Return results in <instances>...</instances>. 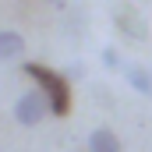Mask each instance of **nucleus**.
<instances>
[{"instance_id":"obj_7","label":"nucleus","mask_w":152,"mask_h":152,"mask_svg":"<svg viewBox=\"0 0 152 152\" xmlns=\"http://www.w3.org/2000/svg\"><path fill=\"white\" fill-rule=\"evenodd\" d=\"M103 67H110V71L124 67V64H120V53H117L113 46H106V50H103Z\"/></svg>"},{"instance_id":"obj_5","label":"nucleus","mask_w":152,"mask_h":152,"mask_svg":"<svg viewBox=\"0 0 152 152\" xmlns=\"http://www.w3.org/2000/svg\"><path fill=\"white\" fill-rule=\"evenodd\" d=\"M88 152H124V145H120L117 131H110V127H96V131L88 134Z\"/></svg>"},{"instance_id":"obj_2","label":"nucleus","mask_w":152,"mask_h":152,"mask_svg":"<svg viewBox=\"0 0 152 152\" xmlns=\"http://www.w3.org/2000/svg\"><path fill=\"white\" fill-rule=\"evenodd\" d=\"M46 113H50V103H46V96H42L39 88H28V92H21V96L14 99V120L25 124V127L42 124Z\"/></svg>"},{"instance_id":"obj_4","label":"nucleus","mask_w":152,"mask_h":152,"mask_svg":"<svg viewBox=\"0 0 152 152\" xmlns=\"http://www.w3.org/2000/svg\"><path fill=\"white\" fill-rule=\"evenodd\" d=\"M25 57V36L14 28H0V64H14Z\"/></svg>"},{"instance_id":"obj_1","label":"nucleus","mask_w":152,"mask_h":152,"mask_svg":"<svg viewBox=\"0 0 152 152\" xmlns=\"http://www.w3.org/2000/svg\"><path fill=\"white\" fill-rule=\"evenodd\" d=\"M21 71L32 78L36 88L46 96L50 117H67V113H71V103H75V96H71V81L60 75V71H53V67H46V64H39V60H21Z\"/></svg>"},{"instance_id":"obj_6","label":"nucleus","mask_w":152,"mask_h":152,"mask_svg":"<svg viewBox=\"0 0 152 152\" xmlns=\"http://www.w3.org/2000/svg\"><path fill=\"white\" fill-rule=\"evenodd\" d=\"M120 71H124L127 85H131L134 92H142V96H152V75H149V67H142V64H124Z\"/></svg>"},{"instance_id":"obj_3","label":"nucleus","mask_w":152,"mask_h":152,"mask_svg":"<svg viewBox=\"0 0 152 152\" xmlns=\"http://www.w3.org/2000/svg\"><path fill=\"white\" fill-rule=\"evenodd\" d=\"M113 25L120 36H127L131 42H145L149 39V21L142 18V11L138 7H131V4H120L113 7Z\"/></svg>"}]
</instances>
